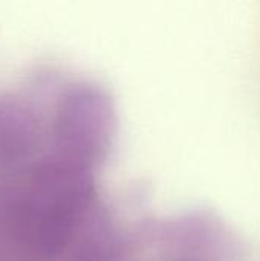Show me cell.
Listing matches in <instances>:
<instances>
[{
	"instance_id": "obj_1",
	"label": "cell",
	"mask_w": 260,
	"mask_h": 261,
	"mask_svg": "<svg viewBox=\"0 0 260 261\" xmlns=\"http://www.w3.org/2000/svg\"><path fill=\"white\" fill-rule=\"evenodd\" d=\"M92 199L77 161H44L0 182V261H43L72 240Z\"/></svg>"
},
{
	"instance_id": "obj_2",
	"label": "cell",
	"mask_w": 260,
	"mask_h": 261,
	"mask_svg": "<svg viewBox=\"0 0 260 261\" xmlns=\"http://www.w3.org/2000/svg\"><path fill=\"white\" fill-rule=\"evenodd\" d=\"M109 124L107 102L93 90H74L61 101L58 136L74 156L95 158L107 141Z\"/></svg>"
},
{
	"instance_id": "obj_3",
	"label": "cell",
	"mask_w": 260,
	"mask_h": 261,
	"mask_svg": "<svg viewBox=\"0 0 260 261\" xmlns=\"http://www.w3.org/2000/svg\"><path fill=\"white\" fill-rule=\"evenodd\" d=\"M34 132V121L23 109L0 106V161H11L28 151Z\"/></svg>"
}]
</instances>
